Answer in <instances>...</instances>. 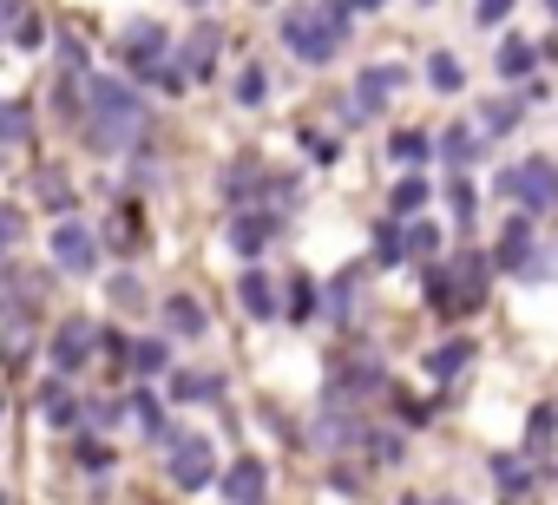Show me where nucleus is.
I'll list each match as a JSON object with an SVG mask.
<instances>
[{
  "instance_id": "1",
  "label": "nucleus",
  "mask_w": 558,
  "mask_h": 505,
  "mask_svg": "<svg viewBox=\"0 0 558 505\" xmlns=\"http://www.w3.org/2000/svg\"><path fill=\"white\" fill-rule=\"evenodd\" d=\"M145 132V99L119 79H93V99H86V145L93 151H125L138 145Z\"/></svg>"
},
{
  "instance_id": "2",
  "label": "nucleus",
  "mask_w": 558,
  "mask_h": 505,
  "mask_svg": "<svg viewBox=\"0 0 558 505\" xmlns=\"http://www.w3.org/2000/svg\"><path fill=\"white\" fill-rule=\"evenodd\" d=\"M355 8L349 0H316V8H296L290 21H283V40H290V53L296 60H310V66H323V60H336L342 47H349V21Z\"/></svg>"
},
{
  "instance_id": "3",
  "label": "nucleus",
  "mask_w": 558,
  "mask_h": 505,
  "mask_svg": "<svg viewBox=\"0 0 558 505\" xmlns=\"http://www.w3.org/2000/svg\"><path fill=\"white\" fill-rule=\"evenodd\" d=\"M165 472H171L178 492H204L210 472H217V446H210V433H178V440L165 446Z\"/></svg>"
},
{
  "instance_id": "4",
  "label": "nucleus",
  "mask_w": 558,
  "mask_h": 505,
  "mask_svg": "<svg viewBox=\"0 0 558 505\" xmlns=\"http://www.w3.org/2000/svg\"><path fill=\"white\" fill-rule=\"evenodd\" d=\"M499 190H506L512 204H525V217H532V210H545V204L558 197V171H551V158H525V164H512V171L499 177Z\"/></svg>"
},
{
  "instance_id": "5",
  "label": "nucleus",
  "mask_w": 558,
  "mask_h": 505,
  "mask_svg": "<svg viewBox=\"0 0 558 505\" xmlns=\"http://www.w3.org/2000/svg\"><path fill=\"white\" fill-rule=\"evenodd\" d=\"M486 276H493V257H480V249H466V257H453V263H447L453 316H460V309H480V303H486Z\"/></svg>"
},
{
  "instance_id": "6",
  "label": "nucleus",
  "mask_w": 558,
  "mask_h": 505,
  "mask_svg": "<svg viewBox=\"0 0 558 505\" xmlns=\"http://www.w3.org/2000/svg\"><path fill=\"white\" fill-rule=\"evenodd\" d=\"M53 263L73 270V276H86V270L99 263V243H93V230H86L80 217H60V223H53Z\"/></svg>"
},
{
  "instance_id": "7",
  "label": "nucleus",
  "mask_w": 558,
  "mask_h": 505,
  "mask_svg": "<svg viewBox=\"0 0 558 505\" xmlns=\"http://www.w3.org/2000/svg\"><path fill=\"white\" fill-rule=\"evenodd\" d=\"M119 60H125L138 79H145L151 66H165V27H158V21H132V27L119 34Z\"/></svg>"
},
{
  "instance_id": "8",
  "label": "nucleus",
  "mask_w": 558,
  "mask_h": 505,
  "mask_svg": "<svg viewBox=\"0 0 558 505\" xmlns=\"http://www.w3.org/2000/svg\"><path fill=\"white\" fill-rule=\"evenodd\" d=\"M93 355H99V329H93L86 316H73V322H60V329H53V368H60V374L86 368Z\"/></svg>"
},
{
  "instance_id": "9",
  "label": "nucleus",
  "mask_w": 558,
  "mask_h": 505,
  "mask_svg": "<svg viewBox=\"0 0 558 505\" xmlns=\"http://www.w3.org/2000/svg\"><path fill=\"white\" fill-rule=\"evenodd\" d=\"M276 236H283L276 210H236V223H230V249H243V257H263Z\"/></svg>"
},
{
  "instance_id": "10",
  "label": "nucleus",
  "mask_w": 558,
  "mask_h": 505,
  "mask_svg": "<svg viewBox=\"0 0 558 505\" xmlns=\"http://www.w3.org/2000/svg\"><path fill=\"white\" fill-rule=\"evenodd\" d=\"M217 492H223L230 505H263V492H269V466L250 453V459H236V466L217 479Z\"/></svg>"
},
{
  "instance_id": "11",
  "label": "nucleus",
  "mask_w": 558,
  "mask_h": 505,
  "mask_svg": "<svg viewBox=\"0 0 558 505\" xmlns=\"http://www.w3.org/2000/svg\"><path fill=\"white\" fill-rule=\"evenodd\" d=\"M401 86H408V66H368V73L355 79V106H362V112H388Z\"/></svg>"
},
{
  "instance_id": "12",
  "label": "nucleus",
  "mask_w": 558,
  "mask_h": 505,
  "mask_svg": "<svg viewBox=\"0 0 558 505\" xmlns=\"http://www.w3.org/2000/svg\"><path fill=\"white\" fill-rule=\"evenodd\" d=\"M158 322H165L178 342H204V335H210V316H204V303H197V296H165Z\"/></svg>"
},
{
  "instance_id": "13",
  "label": "nucleus",
  "mask_w": 558,
  "mask_h": 505,
  "mask_svg": "<svg viewBox=\"0 0 558 505\" xmlns=\"http://www.w3.org/2000/svg\"><path fill=\"white\" fill-rule=\"evenodd\" d=\"M236 303H243L250 322H269L276 309H283V303H276V276H269V270H243V276H236Z\"/></svg>"
},
{
  "instance_id": "14",
  "label": "nucleus",
  "mask_w": 558,
  "mask_h": 505,
  "mask_svg": "<svg viewBox=\"0 0 558 505\" xmlns=\"http://www.w3.org/2000/svg\"><path fill=\"white\" fill-rule=\"evenodd\" d=\"M217 53H223V34H217V27L204 21V27H197V34L184 40V53H178V73H184V79H210Z\"/></svg>"
},
{
  "instance_id": "15",
  "label": "nucleus",
  "mask_w": 558,
  "mask_h": 505,
  "mask_svg": "<svg viewBox=\"0 0 558 505\" xmlns=\"http://www.w3.org/2000/svg\"><path fill=\"white\" fill-rule=\"evenodd\" d=\"M493 263H499V270H525V263H532V217H512V223H506Z\"/></svg>"
},
{
  "instance_id": "16",
  "label": "nucleus",
  "mask_w": 558,
  "mask_h": 505,
  "mask_svg": "<svg viewBox=\"0 0 558 505\" xmlns=\"http://www.w3.org/2000/svg\"><path fill=\"white\" fill-rule=\"evenodd\" d=\"M493 479H499V498H525L532 492V459L525 453H493Z\"/></svg>"
},
{
  "instance_id": "17",
  "label": "nucleus",
  "mask_w": 558,
  "mask_h": 505,
  "mask_svg": "<svg viewBox=\"0 0 558 505\" xmlns=\"http://www.w3.org/2000/svg\"><path fill=\"white\" fill-rule=\"evenodd\" d=\"M40 414H47L53 427H73V420H80V394L66 387V374H53V381L40 387Z\"/></svg>"
},
{
  "instance_id": "18",
  "label": "nucleus",
  "mask_w": 558,
  "mask_h": 505,
  "mask_svg": "<svg viewBox=\"0 0 558 505\" xmlns=\"http://www.w3.org/2000/svg\"><path fill=\"white\" fill-rule=\"evenodd\" d=\"M269 184H276V177H269L263 164H250V158H243V164H230V177H223V197H230V204H243V197H263Z\"/></svg>"
},
{
  "instance_id": "19",
  "label": "nucleus",
  "mask_w": 558,
  "mask_h": 505,
  "mask_svg": "<svg viewBox=\"0 0 558 505\" xmlns=\"http://www.w3.org/2000/svg\"><path fill=\"white\" fill-rule=\"evenodd\" d=\"M427 197H434V184L421 177V171H408L395 190H388V204H395V217H421L427 210Z\"/></svg>"
},
{
  "instance_id": "20",
  "label": "nucleus",
  "mask_w": 558,
  "mask_h": 505,
  "mask_svg": "<svg viewBox=\"0 0 558 505\" xmlns=\"http://www.w3.org/2000/svg\"><path fill=\"white\" fill-rule=\"evenodd\" d=\"M466 361H473V342L460 335V342H440V348L427 355V374H434V381H453V374H460Z\"/></svg>"
},
{
  "instance_id": "21",
  "label": "nucleus",
  "mask_w": 558,
  "mask_h": 505,
  "mask_svg": "<svg viewBox=\"0 0 558 505\" xmlns=\"http://www.w3.org/2000/svg\"><path fill=\"white\" fill-rule=\"evenodd\" d=\"M132 414H138V427H145V433H151V440H158V446H171V440H178V427H171V420H165V407H158V401H151V394H145V387H138V394H132Z\"/></svg>"
},
{
  "instance_id": "22",
  "label": "nucleus",
  "mask_w": 558,
  "mask_h": 505,
  "mask_svg": "<svg viewBox=\"0 0 558 505\" xmlns=\"http://www.w3.org/2000/svg\"><path fill=\"white\" fill-rule=\"evenodd\" d=\"M434 249H440V223L408 217V223H401V257H434Z\"/></svg>"
},
{
  "instance_id": "23",
  "label": "nucleus",
  "mask_w": 558,
  "mask_h": 505,
  "mask_svg": "<svg viewBox=\"0 0 558 505\" xmlns=\"http://www.w3.org/2000/svg\"><path fill=\"white\" fill-rule=\"evenodd\" d=\"M532 66H538V47H532V40H519V34L499 40V73H506V79H525Z\"/></svg>"
},
{
  "instance_id": "24",
  "label": "nucleus",
  "mask_w": 558,
  "mask_h": 505,
  "mask_svg": "<svg viewBox=\"0 0 558 505\" xmlns=\"http://www.w3.org/2000/svg\"><path fill=\"white\" fill-rule=\"evenodd\" d=\"M551 433H558V407H532V420H525V459L551 453Z\"/></svg>"
},
{
  "instance_id": "25",
  "label": "nucleus",
  "mask_w": 558,
  "mask_h": 505,
  "mask_svg": "<svg viewBox=\"0 0 558 505\" xmlns=\"http://www.w3.org/2000/svg\"><path fill=\"white\" fill-rule=\"evenodd\" d=\"M427 86H434V93H460V86H466V66H460L453 53H427Z\"/></svg>"
},
{
  "instance_id": "26",
  "label": "nucleus",
  "mask_w": 558,
  "mask_h": 505,
  "mask_svg": "<svg viewBox=\"0 0 558 505\" xmlns=\"http://www.w3.org/2000/svg\"><path fill=\"white\" fill-rule=\"evenodd\" d=\"M480 119H486V132H493V138H506V132H512V125L525 119V106H519V99L506 93V99H486V106H480Z\"/></svg>"
},
{
  "instance_id": "27",
  "label": "nucleus",
  "mask_w": 558,
  "mask_h": 505,
  "mask_svg": "<svg viewBox=\"0 0 558 505\" xmlns=\"http://www.w3.org/2000/svg\"><path fill=\"white\" fill-rule=\"evenodd\" d=\"M388 151H395V164H427V158H434V138H427V132H395Z\"/></svg>"
},
{
  "instance_id": "28",
  "label": "nucleus",
  "mask_w": 558,
  "mask_h": 505,
  "mask_svg": "<svg viewBox=\"0 0 558 505\" xmlns=\"http://www.w3.org/2000/svg\"><path fill=\"white\" fill-rule=\"evenodd\" d=\"M34 190H40V204H47V210L73 217V184H66L60 171H40V177H34Z\"/></svg>"
},
{
  "instance_id": "29",
  "label": "nucleus",
  "mask_w": 558,
  "mask_h": 505,
  "mask_svg": "<svg viewBox=\"0 0 558 505\" xmlns=\"http://www.w3.org/2000/svg\"><path fill=\"white\" fill-rule=\"evenodd\" d=\"M421 296L440 309V316H453V290H447V263H427L421 270Z\"/></svg>"
},
{
  "instance_id": "30",
  "label": "nucleus",
  "mask_w": 558,
  "mask_h": 505,
  "mask_svg": "<svg viewBox=\"0 0 558 505\" xmlns=\"http://www.w3.org/2000/svg\"><path fill=\"white\" fill-rule=\"evenodd\" d=\"M217 394H223L217 374H178L171 381V401H217Z\"/></svg>"
},
{
  "instance_id": "31",
  "label": "nucleus",
  "mask_w": 558,
  "mask_h": 505,
  "mask_svg": "<svg viewBox=\"0 0 558 505\" xmlns=\"http://www.w3.org/2000/svg\"><path fill=\"white\" fill-rule=\"evenodd\" d=\"M269 99V73L263 66H243L236 73V106H263Z\"/></svg>"
},
{
  "instance_id": "32",
  "label": "nucleus",
  "mask_w": 558,
  "mask_h": 505,
  "mask_svg": "<svg viewBox=\"0 0 558 505\" xmlns=\"http://www.w3.org/2000/svg\"><path fill=\"white\" fill-rule=\"evenodd\" d=\"M473 151H480V138H473V132H466V125H453V132H447V138H440V158H447V164H453V171H460V164H466V158H473Z\"/></svg>"
},
{
  "instance_id": "33",
  "label": "nucleus",
  "mask_w": 558,
  "mask_h": 505,
  "mask_svg": "<svg viewBox=\"0 0 558 505\" xmlns=\"http://www.w3.org/2000/svg\"><path fill=\"white\" fill-rule=\"evenodd\" d=\"M132 368L138 374H165L171 368V348L165 342H132Z\"/></svg>"
},
{
  "instance_id": "34",
  "label": "nucleus",
  "mask_w": 558,
  "mask_h": 505,
  "mask_svg": "<svg viewBox=\"0 0 558 505\" xmlns=\"http://www.w3.org/2000/svg\"><path fill=\"white\" fill-rule=\"evenodd\" d=\"M21 138H27V106L0 99V145H21Z\"/></svg>"
},
{
  "instance_id": "35",
  "label": "nucleus",
  "mask_w": 558,
  "mask_h": 505,
  "mask_svg": "<svg viewBox=\"0 0 558 505\" xmlns=\"http://www.w3.org/2000/svg\"><path fill=\"white\" fill-rule=\"evenodd\" d=\"M316 309H323V290H316V283H303V276H296V290H290V316H296V322H310V316H316Z\"/></svg>"
},
{
  "instance_id": "36",
  "label": "nucleus",
  "mask_w": 558,
  "mask_h": 505,
  "mask_svg": "<svg viewBox=\"0 0 558 505\" xmlns=\"http://www.w3.org/2000/svg\"><path fill=\"white\" fill-rule=\"evenodd\" d=\"M447 204H453V217H460V223H473V210H480V197H473V184H466V177H453V184H447Z\"/></svg>"
},
{
  "instance_id": "37",
  "label": "nucleus",
  "mask_w": 558,
  "mask_h": 505,
  "mask_svg": "<svg viewBox=\"0 0 558 505\" xmlns=\"http://www.w3.org/2000/svg\"><path fill=\"white\" fill-rule=\"evenodd\" d=\"M80 466H86V472H112V446H99V440L86 433V440H80Z\"/></svg>"
},
{
  "instance_id": "38",
  "label": "nucleus",
  "mask_w": 558,
  "mask_h": 505,
  "mask_svg": "<svg viewBox=\"0 0 558 505\" xmlns=\"http://www.w3.org/2000/svg\"><path fill=\"white\" fill-rule=\"evenodd\" d=\"M375 257L381 263H401V223H381L375 230Z\"/></svg>"
},
{
  "instance_id": "39",
  "label": "nucleus",
  "mask_w": 558,
  "mask_h": 505,
  "mask_svg": "<svg viewBox=\"0 0 558 505\" xmlns=\"http://www.w3.org/2000/svg\"><path fill=\"white\" fill-rule=\"evenodd\" d=\"M349 303H355V270H342V276L329 283V309H336V316H349Z\"/></svg>"
},
{
  "instance_id": "40",
  "label": "nucleus",
  "mask_w": 558,
  "mask_h": 505,
  "mask_svg": "<svg viewBox=\"0 0 558 505\" xmlns=\"http://www.w3.org/2000/svg\"><path fill=\"white\" fill-rule=\"evenodd\" d=\"M99 355H106V361L119 368V361H132V342H125L119 329H106V335H99Z\"/></svg>"
},
{
  "instance_id": "41",
  "label": "nucleus",
  "mask_w": 558,
  "mask_h": 505,
  "mask_svg": "<svg viewBox=\"0 0 558 505\" xmlns=\"http://www.w3.org/2000/svg\"><path fill=\"white\" fill-rule=\"evenodd\" d=\"M14 243H21V210L0 204V249H14Z\"/></svg>"
},
{
  "instance_id": "42",
  "label": "nucleus",
  "mask_w": 558,
  "mask_h": 505,
  "mask_svg": "<svg viewBox=\"0 0 558 505\" xmlns=\"http://www.w3.org/2000/svg\"><path fill=\"white\" fill-rule=\"evenodd\" d=\"M112 303H119V309H138V303H145V290H138L132 276H112Z\"/></svg>"
},
{
  "instance_id": "43",
  "label": "nucleus",
  "mask_w": 558,
  "mask_h": 505,
  "mask_svg": "<svg viewBox=\"0 0 558 505\" xmlns=\"http://www.w3.org/2000/svg\"><path fill=\"white\" fill-rule=\"evenodd\" d=\"M506 14H512V0H480V8H473V21H480V27H499Z\"/></svg>"
},
{
  "instance_id": "44",
  "label": "nucleus",
  "mask_w": 558,
  "mask_h": 505,
  "mask_svg": "<svg viewBox=\"0 0 558 505\" xmlns=\"http://www.w3.org/2000/svg\"><path fill=\"white\" fill-rule=\"evenodd\" d=\"M27 21V0H0V34H21Z\"/></svg>"
},
{
  "instance_id": "45",
  "label": "nucleus",
  "mask_w": 558,
  "mask_h": 505,
  "mask_svg": "<svg viewBox=\"0 0 558 505\" xmlns=\"http://www.w3.org/2000/svg\"><path fill=\"white\" fill-rule=\"evenodd\" d=\"M303 151H316V158H336V138H316V132H303Z\"/></svg>"
},
{
  "instance_id": "46",
  "label": "nucleus",
  "mask_w": 558,
  "mask_h": 505,
  "mask_svg": "<svg viewBox=\"0 0 558 505\" xmlns=\"http://www.w3.org/2000/svg\"><path fill=\"white\" fill-rule=\"evenodd\" d=\"M349 8H355V14H375V8H388V0H349Z\"/></svg>"
},
{
  "instance_id": "47",
  "label": "nucleus",
  "mask_w": 558,
  "mask_h": 505,
  "mask_svg": "<svg viewBox=\"0 0 558 505\" xmlns=\"http://www.w3.org/2000/svg\"><path fill=\"white\" fill-rule=\"evenodd\" d=\"M184 8H210V0H184Z\"/></svg>"
},
{
  "instance_id": "48",
  "label": "nucleus",
  "mask_w": 558,
  "mask_h": 505,
  "mask_svg": "<svg viewBox=\"0 0 558 505\" xmlns=\"http://www.w3.org/2000/svg\"><path fill=\"white\" fill-rule=\"evenodd\" d=\"M434 505H460V498H434Z\"/></svg>"
},
{
  "instance_id": "49",
  "label": "nucleus",
  "mask_w": 558,
  "mask_h": 505,
  "mask_svg": "<svg viewBox=\"0 0 558 505\" xmlns=\"http://www.w3.org/2000/svg\"><path fill=\"white\" fill-rule=\"evenodd\" d=\"M421 8H434V0H421Z\"/></svg>"
},
{
  "instance_id": "50",
  "label": "nucleus",
  "mask_w": 558,
  "mask_h": 505,
  "mask_svg": "<svg viewBox=\"0 0 558 505\" xmlns=\"http://www.w3.org/2000/svg\"><path fill=\"white\" fill-rule=\"evenodd\" d=\"M551 14H558V0H551Z\"/></svg>"
},
{
  "instance_id": "51",
  "label": "nucleus",
  "mask_w": 558,
  "mask_h": 505,
  "mask_svg": "<svg viewBox=\"0 0 558 505\" xmlns=\"http://www.w3.org/2000/svg\"><path fill=\"white\" fill-rule=\"evenodd\" d=\"M0 505H8V498H0Z\"/></svg>"
}]
</instances>
